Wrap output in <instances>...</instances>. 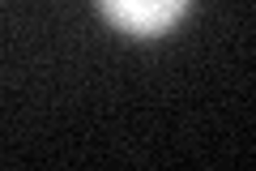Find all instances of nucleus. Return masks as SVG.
I'll return each instance as SVG.
<instances>
[{"instance_id": "1", "label": "nucleus", "mask_w": 256, "mask_h": 171, "mask_svg": "<svg viewBox=\"0 0 256 171\" xmlns=\"http://www.w3.org/2000/svg\"><path fill=\"white\" fill-rule=\"evenodd\" d=\"M94 5L116 30L137 35V39H154L188 13L192 0H94Z\"/></svg>"}]
</instances>
